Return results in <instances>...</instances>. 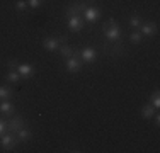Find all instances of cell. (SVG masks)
<instances>
[{
	"mask_svg": "<svg viewBox=\"0 0 160 153\" xmlns=\"http://www.w3.org/2000/svg\"><path fill=\"white\" fill-rule=\"evenodd\" d=\"M17 60H9V67L10 68H12V70H16V68H17Z\"/></svg>",
	"mask_w": 160,
	"mask_h": 153,
	"instance_id": "d4e9b609",
	"label": "cell"
},
{
	"mask_svg": "<svg viewBox=\"0 0 160 153\" xmlns=\"http://www.w3.org/2000/svg\"><path fill=\"white\" fill-rule=\"evenodd\" d=\"M21 78H22V76L19 75L17 70H10L9 73H7V80H9L10 83H14V85H17V83L21 82Z\"/></svg>",
	"mask_w": 160,
	"mask_h": 153,
	"instance_id": "ac0fdd59",
	"label": "cell"
},
{
	"mask_svg": "<svg viewBox=\"0 0 160 153\" xmlns=\"http://www.w3.org/2000/svg\"><path fill=\"white\" fill-rule=\"evenodd\" d=\"M0 112L3 114V117H5V119H9V117H12L14 114H16V107H14L12 102L3 101V102H0Z\"/></svg>",
	"mask_w": 160,
	"mask_h": 153,
	"instance_id": "7c38bea8",
	"label": "cell"
},
{
	"mask_svg": "<svg viewBox=\"0 0 160 153\" xmlns=\"http://www.w3.org/2000/svg\"><path fill=\"white\" fill-rule=\"evenodd\" d=\"M142 19L138 17V15H133L131 19H129V26H131L133 29H140V26H142Z\"/></svg>",
	"mask_w": 160,
	"mask_h": 153,
	"instance_id": "d6986e66",
	"label": "cell"
},
{
	"mask_svg": "<svg viewBox=\"0 0 160 153\" xmlns=\"http://www.w3.org/2000/svg\"><path fill=\"white\" fill-rule=\"evenodd\" d=\"M14 95V89L9 85H2L0 87V99H3V101H7V99H10Z\"/></svg>",
	"mask_w": 160,
	"mask_h": 153,
	"instance_id": "e0dca14e",
	"label": "cell"
},
{
	"mask_svg": "<svg viewBox=\"0 0 160 153\" xmlns=\"http://www.w3.org/2000/svg\"><path fill=\"white\" fill-rule=\"evenodd\" d=\"M68 29L72 32H78V31L83 29V21L80 19V15H72L68 17Z\"/></svg>",
	"mask_w": 160,
	"mask_h": 153,
	"instance_id": "30bf717a",
	"label": "cell"
},
{
	"mask_svg": "<svg viewBox=\"0 0 160 153\" xmlns=\"http://www.w3.org/2000/svg\"><path fill=\"white\" fill-rule=\"evenodd\" d=\"M16 135H17L19 140H21V143H28V141H31V140H32V131H31V129L22 128V129H19Z\"/></svg>",
	"mask_w": 160,
	"mask_h": 153,
	"instance_id": "5bb4252c",
	"label": "cell"
},
{
	"mask_svg": "<svg viewBox=\"0 0 160 153\" xmlns=\"http://www.w3.org/2000/svg\"><path fill=\"white\" fill-rule=\"evenodd\" d=\"M157 31H158V27H157V24H155L153 21H148V22H142V26H140V32L142 34H145V36H155L157 34Z\"/></svg>",
	"mask_w": 160,
	"mask_h": 153,
	"instance_id": "ba28073f",
	"label": "cell"
},
{
	"mask_svg": "<svg viewBox=\"0 0 160 153\" xmlns=\"http://www.w3.org/2000/svg\"><path fill=\"white\" fill-rule=\"evenodd\" d=\"M0 145H2V151H10V150H14V148H17L19 145H21V140L17 138V135L7 131L0 136Z\"/></svg>",
	"mask_w": 160,
	"mask_h": 153,
	"instance_id": "3957f363",
	"label": "cell"
},
{
	"mask_svg": "<svg viewBox=\"0 0 160 153\" xmlns=\"http://www.w3.org/2000/svg\"><path fill=\"white\" fill-rule=\"evenodd\" d=\"M155 112H157V109H155V107L152 106L150 102H148V104H145V106L142 107V117H143V119H152Z\"/></svg>",
	"mask_w": 160,
	"mask_h": 153,
	"instance_id": "9a60e30c",
	"label": "cell"
},
{
	"mask_svg": "<svg viewBox=\"0 0 160 153\" xmlns=\"http://www.w3.org/2000/svg\"><path fill=\"white\" fill-rule=\"evenodd\" d=\"M83 17H85L89 22H96V21H99V19H101V9L89 5L85 10H83Z\"/></svg>",
	"mask_w": 160,
	"mask_h": 153,
	"instance_id": "9c48e42d",
	"label": "cell"
},
{
	"mask_svg": "<svg viewBox=\"0 0 160 153\" xmlns=\"http://www.w3.org/2000/svg\"><path fill=\"white\" fill-rule=\"evenodd\" d=\"M129 39H131V43H136V44H140V43H142V32H138V31H135V32H131V36H129Z\"/></svg>",
	"mask_w": 160,
	"mask_h": 153,
	"instance_id": "44dd1931",
	"label": "cell"
},
{
	"mask_svg": "<svg viewBox=\"0 0 160 153\" xmlns=\"http://www.w3.org/2000/svg\"><path fill=\"white\" fill-rule=\"evenodd\" d=\"M102 49H104L106 55H111V56H124L128 53V48L121 41H104Z\"/></svg>",
	"mask_w": 160,
	"mask_h": 153,
	"instance_id": "7a4b0ae2",
	"label": "cell"
},
{
	"mask_svg": "<svg viewBox=\"0 0 160 153\" xmlns=\"http://www.w3.org/2000/svg\"><path fill=\"white\" fill-rule=\"evenodd\" d=\"M3 133H7V121L5 117H0V135H3Z\"/></svg>",
	"mask_w": 160,
	"mask_h": 153,
	"instance_id": "cb8c5ba5",
	"label": "cell"
},
{
	"mask_svg": "<svg viewBox=\"0 0 160 153\" xmlns=\"http://www.w3.org/2000/svg\"><path fill=\"white\" fill-rule=\"evenodd\" d=\"M97 51L94 48H82L78 53V58L82 60V63H92L97 60Z\"/></svg>",
	"mask_w": 160,
	"mask_h": 153,
	"instance_id": "52a82bcc",
	"label": "cell"
},
{
	"mask_svg": "<svg viewBox=\"0 0 160 153\" xmlns=\"http://www.w3.org/2000/svg\"><path fill=\"white\" fill-rule=\"evenodd\" d=\"M152 106L155 107V109H158L160 107V94H158V90H155L153 94H152V102H150Z\"/></svg>",
	"mask_w": 160,
	"mask_h": 153,
	"instance_id": "ffe728a7",
	"label": "cell"
},
{
	"mask_svg": "<svg viewBox=\"0 0 160 153\" xmlns=\"http://www.w3.org/2000/svg\"><path fill=\"white\" fill-rule=\"evenodd\" d=\"M102 32H104V36H106L108 41H121V36H123L119 24H118L114 19H109V21L104 22V26H102Z\"/></svg>",
	"mask_w": 160,
	"mask_h": 153,
	"instance_id": "6da1fadb",
	"label": "cell"
},
{
	"mask_svg": "<svg viewBox=\"0 0 160 153\" xmlns=\"http://www.w3.org/2000/svg\"><path fill=\"white\" fill-rule=\"evenodd\" d=\"M65 68H67L68 73H77L83 68V63L77 56H70V58H65Z\"/></svg>",
	"mask_w": 160,
	"mask_h": 153,
	"instance_id": "8992f818",
	"label": "cell"
},
{
	"mask_svg": "<svg viewBox=\"0 0 160 153\" xmlns=\"http://www.w3.org/2000/svg\"><path fill=\"white\" fill-rule=\"evenodd\" d=\"M16 9L19 10V12H24V10L28 9V2H26V0H17V2H16Z\"/></svg>",
	"mask_w": 160,
	"mask_h": 153,
	"instance_id": "603a6c76",
	"label": "cell"
},
{
	"mask_svg": "<svg viewBox=\"0 0 160 153\" xmlns=\"http://www.w3.org/2000/svg\"><path fill=\"white\" fill-rule=\"evenodd\" d=\"M89 2H90V0H75V2H72L70 5L65 9V14H67V17L83 14V10L89 7Z\"/></svg>",
	"mask_w": 160,
	"mask_h": 153,
	"instance_id": "277c9868",
	"label": "cell"
},
{
	"mask_svg": "<svg viewBox=\"0 0 160 153\" xmlns=\"http://www.w3.org/2000/svg\"><path fill=\"white\" fill-rule=\"evenodd\" d=\"M16 70L19 72V75L22 76V78H31V76L34 75V67L29 63H19Z\"/></svg>",
	"mask_w": 160,
	"mask_h": 153,
	"instance_id": "8fae6325",
	"label": "cell"
},
{
	"mask_svg": "<svg viewBox=\"0 0 160 153\" xmlns=\"http://www.w3.org/2000/svg\"><path fill=\"white\" fill-rule=\"evenodd\" d=\"M58 51H60V55H62L63 58H70V56H73V46H70L67 43H62L60 48H58Z\"/></svg>",
	"mask_w": 160,
	"mask_h": 153,
	"instance_id": "2e32d148",
	"label": "cell"
},
{
	"mask_svg": "<svg viewBox=\"0 0 160 153\" xmlns=\"http://www.w3.org/2000/svg\"><path fill=\"white\" fill-rule=\"evenodd\" d=\"M24 128V119H22L21 114H14L12 117H9V121H7V131L9 133H16L19 131V129Z\"/></svg>",
	"mask_w": 160,
	"mask_h": 153,
	"instance_id": "5b68a950",
	"label": "cell"
},
{
	"mask_svg": "<svg viewBox=\"0 0 160 153\" xmlns=\"http://www.w3.org/2000/svg\"><path fill=\"white\" fill-rule=\"evenodd\" d=\"M60 37H44L43 39V46L44 49H48V51H56V49L60 48Z\"/></svg>",
	"mask_w": 160,
	"mask_h": 153,
	"instance_id": "4fadbf2b",
	"label": "cell"
},
{
	"mask_svg": "<svg viewBox=\"0 0 160 153\" xmlns=\"http://www.w3.org/2000/svg\"><path fill=\"white\" fill-rule=\"evenodd\" d=\"M26 2H28V5L31 7V9H39L44 3V0H26Z\"/></svg>",
	"mask_w": 160,
	"mask_h": 153,
	"instance_id": "7402d4cb",
	"label": "cell"
},
{
	"mask_svg": "<svg viewBox=\"0 0 160 153\" xmlns=\"http://www.w3.org/2000/svg\"><path fill=\"white\" fill-rule=\"evenodd\" d=\"M153 117H155V124L158 126V124H160V114H158V112H155V114H153Z\"/></svg>",
	"mask_w": 160,
	"mask_h": 153,
	"instance_id": "484cf974",
	"label": "cell"
}]
</instances>
